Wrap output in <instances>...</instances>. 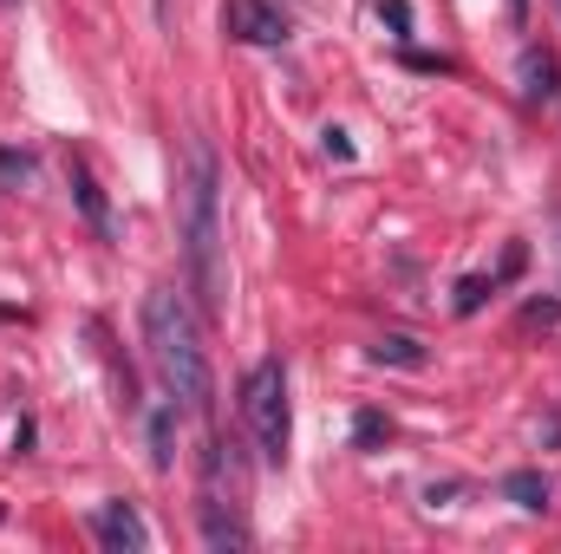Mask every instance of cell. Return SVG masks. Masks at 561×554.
<instances>
[{
  "mask_svg": "<svg viewBox=\"0 0 561 554\" xmlns=\"http://www.w3.org/2000/svg\"><path fill=\"white\" fill-rule=\"evenodd\" d=\"M353 437H359V443H373V437H386V417H379V412H359V424H353Z\"/></svg>",
  "mask_w": 561,
  "mask_h": 554,
  "instance_id": "obj_13",
  "label": "cell"
},
{
  "mask_svg": "<svg viewBox=\"0 0 561 554\" xmlns=\"http://www.w3.org/2000/svg\"><path fill=\"white\" fill-rule=\"evenodd\" d=\"M379 20H392V26L405 33V26H412V7H405V0H379Z\"/></svg>",
  "mask_w": 561,
  "mask_h": 554,
  "instance_id": "obj_14",
  "label": "cell"
},
{
  "mask_svg": "<svg viewBox=\"0 0 561 554\" xmlns=\"http://www.w3.org/2000/svg\"><path fill=\"white\" fill-rule=\"evenodd\" d=\"M503 496H510L516 509H549V476H542V470H510V476H503Z\"/></svg>",
  "mask_w": 561,
  "mask_h": 554,
  "instance_id": "obj_8",
  "label": "cell"
},
{
  "mask_svg": "<svg viewBox=\"0 0 561 554\" xmlns=\"http://www.w3.org/2000/svg\"><path fill=\"white\" fill-rule=\"evenodd\" d=\"M196 516H203V542L209 549H249V529H242L236 503L222 496V443H209V457H203V503H196Z\"/></svg>",
  "mask_w": 561,
  "mask_h": 554,
  "instance_id": "obj_4",
  "label": "cell"
},
{
  "mask_svg": "<svg viewBox=\"0 0 561 554\" xmlns=\"http://www.w3.org/2000/svg\"><path fill=\"white\" fill-rule=\"evenodd\" d=\"M496 280H503V275H490V280L470 275L463 287H457V313H477V307H483V293H496Z\"/></svg>",
  "mask_w": 561,
  "mask_h": 554,
  "instance_id": "obj_11",
  "label": "cell"
},
{
  "mask_svg": "<svg viewBox=\"0 0 561 554\" xmlns=\"http://www.w3.org/2000/svg\"><path fill=\"white\" fill-rule=\"evenodd\" d=\"M556 7H561V0H556Z\"/></svg>",
  "mask_w": 561,
  "mask_h": 554,
  "instance_id": "obj_16",
  "label": "cell"
},
{
  "mask_svg": "<svg viewBox=\"0 0 561 554\" xmlns=\"http://www.w3.org/2000/svg\"><path fill=\"white\" fill-rule=\"evenodd\" d=\"M176 235H183V262H190V287H196L203 313H222V300H229V268H222V170H216V150L203 138L183 143V163H176Z\"/></svg>",
  "mask_w": 561,
  "mask_h": 554,
  "instance_id": "obj_1",
  "label": "cell"
},
{
  "mask_svg": "<svg viewBox=\"0 0 561 554\" xmlns=\"http://www.w3.org/2000/svg\"><path fill=\"white\" fill-rule=\"evenodd\" d=\"M144 353H150L163 392H170L183 412L209 417V405H216V379H209L203 326H196V313H190L183 293H170V287L144 293Z\"/></svg>",
  "mask_w": 561,
  "mask_h": 554,
  "instance_id": "obj_2",
  "label": "cell"
},
{
  "mask_svg": "<svg viewBox=\"0 0 561 554\" xmlns=\"http://www.w3.org/2000/svg\"><path fill=\"white\" fill-rule=\"evenodd\" d=\"M66 176H72V196H79V209L92 216V229H112V216H105V196H99V183H92V170H85V163L72 157V163H66Z\"/></svg>",
  "mask_w": 561,
  "mask_h": 554,
  "instance_id": "obj_9",
  "label": "cell"
},
{
  "mask_svg": "<svg viewBox=\"0 0 561 554\" xmlns=\"http://www.w3.org/2000/svg\"><path fill=\"white\" fill-rule=\"evenodd\" d=\"M561 85H556V53L549 46H529L523 53V99L529 105H542V99H556Z\"/></svg>",
  "mask_w": 561,
  "mask_h": 554,
  "instance_id": "obj_7",
  "label": "cell"
},
{
  "mask_svg": "<svg viewBox=\"0 0 561 554\" xmlns=\"http://www.w3.org/2000/svg\"><path fill=\"white\" fill-rule=\"evenodd\" d=\"M242 424L255 437V450L268 463H287V443H294V405H287V366L262 359L249 379H242Z\"/></svg>",
  "mask_w": 561,
  "mask_h": 554,
  "instance_id": "obj_3",
  "label": "cell"
},
{
  "mask_svg": "<svg viewBox=\"0 0 561 554\" xmlns=\"http://www.w3.org/2000/svg\"><path fill=\"white\" fill-rule=\"evenodd\" d=\"M373 366H424V346L405 339V333H386V339L373 346Z\"/></svg>",
  "mask_w": 561,
  "mask_h": 554,
  "instance_id": "obj_10",
  "label": "cell"
},
{
  "mask_svg": "<svg viewBox=\"0 0 561 554\" xmlns=\"http://www.w3.org/2000/svg\"><path fill=\"white\" fill-rule=\"evenodd\" d=\"M327 157H340V163H346V157H353V138H346V131H327Z\"/></svg>",
  "mask_w": 561,
  "mask_h": 554,
  "instance_id": "obj_15",
  "label": "cell"
},
{
  "mask_svg": "<svg viewBox=\"0 0 561 554\" xmlns=\"http://www.w3.org/2000/svg\"><path fill=\"white\" fill-rule=\"evenodd\" d=\"M92 535L105 542L112 554H138V549H150V529H144V516L131 509V503H105L99 516H92Z\"/></svg>",
  "mask_w": 561,
  "mask_h": 554,
  "instance_id": "obj_6",
  "label": "cell"
},
{
  "mask_svg": "<svg viewBox=\"0 0 561 554\" xmlns=\"http://www.w3.org/2000/svg\"><path fill=\"white\" fill-rule=\"evenodd\" d=\"M170 417H176V405H170V412H157V417H150V443H157L150 457H157V470L170 463Z\"/></svg>",
  "mask_w": 561,
  "mask_h": 554,
  "instance_id": "obj_12",
  "label": "cell"
},
{
  "mask_svg": "<svg viewBox=\"0 0 561 554\" xmlns=\"http://www.w3.org/2000/svg\"><path fill=\"white\" fill-rule=\"evenodd\" d=\"M222 26L242 46H280L287 39V13L268 7V0H222Z\"/></svg>",
  "mask_w": 561,
  "mask_h": 554,
  "instance_id": "obj_5",
  "label": "cell"
}]
</instances>
